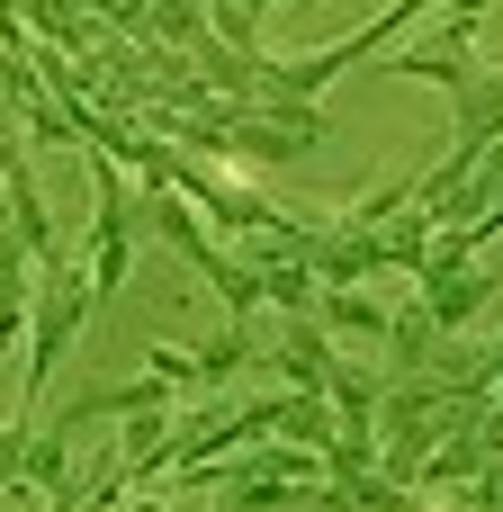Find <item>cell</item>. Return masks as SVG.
Wrapping results in <instances>:
<instances>
[{
	"label": "cell",
	"mask_w": 503,
	"mask_h": 512,
	"mask_svg": "<svg viewBox=\"0 0 503 512\" xmlns=\"http://www.w3.org/2000/svg\"><path fill=\"white\" fill-rule=\"evenodd\" d=\"M90 306H99V279H90V261H81V252L36 261V351H27V405L45 396V378H54V360L72 351V333L90 324Z\"/></svg>",
	"instance_id": "1"
},
{
	"label": "cell",
	"mask_w": 503,
	"mask_h": 512,
	"mask_svg": "<svg viewBox=\"0 0 503 512\" xmlns=\"http://www.w3.org/2000/svg\"><path fill=\"white\" fill-rule=\"evenodd\" d=\"M414 297L432 306V324H441V333H468V315H477V306H495V270H423V279H414Z\"/></svg>",
	"instance_id": "2"
},
{
	"label": "cell",
	"mask_w": 503,
	"mask_h": 512,
	"mask_svg": "<svg viewBox=\"0 0 503 512\" xmlns=\"http://www.w3.org/2000/svg\"><path fill=\"white\" fill-rule=\"evenodd\" d=\"M315 324H324V333H360V342L387 351V306L360 297V288H324V297H315Z\"/></svg>",
	"instance_id": "3"
},
{
	"label": "cell",
	"mask_w": 503,
	"mask_h": 512,
	"mask_svg": "<svg viewBox=\"0 0 503 512\" xmlns=\"http://www.w3.org/2000/svg\"><path fill=\"white\" fill-rule=\"evenodd\" d=\"M396 72H414V81H441V90H468V81H477V54H432V45H396Z\"/></svg>",
	"instance_id": "4"
},
{
	"label": "cell",
	"mask_w": 503,
	"mask_h": 512,
	"mask_svg": "<svg viewBox=\"0 0 503 512\" xmlns=\"http://www.w3.org/2000/svg\"><path fill=\"white\" fill-rule=\"evenodd\" d=\"M27 441H36V423H9V432H0V495L27 486Z\"/></svg>",
	"instance_id": "5"
}]
</instances>
